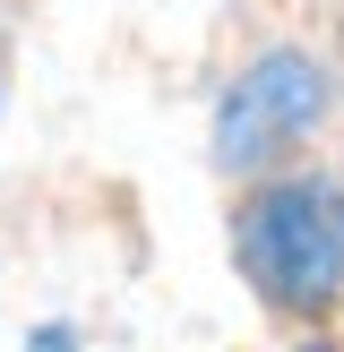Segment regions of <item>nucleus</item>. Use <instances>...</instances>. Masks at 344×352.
Returning <instances> with one entry per match:
<instances>
[{
  "instance_id": "f257e3e1",
  "label": "nucleus",
  "mask_w": 344,
  "mask_h": 352,
  "mask_svg": "<svg viewBox=\"0 0 344 352\" xmlns=\"http://www.w3.org/2000/svg\"><path fill=\"white\" fill-rule=\"evenodd\" d=\"M241 267L267 301L319 309L344 284V198L327 181H275L241 206Z\"/></svg>"
},
{
  "instance_id": "f03ea898",
  "label": "nucleus",
  "mask_w": 344,
  "mask_h": 352,
  "mask_svg": "<svg viewBox=\"0 0 344 352\" xmlns=\"http://www.w3.org/2000/svg\"><path fill=\"white\" fill-rule=\"evenodd\" d=\"M319 112H327V69L310 60V52H267V60L241 69V86L224 95V112H215V155H224L233 172H241V164H267V155H284Z\"/></svg>"
},
{
  "instance_id": "7ed1b4c3",
  "label": "nucleus",
  "mask_w": 344,
  "mask_h": 352,
  "mask_svg": "<svg viewBox=\"0 0 344 352\" xmlns=\"http://www.w3.org/2000/svg\"><path fill=\"white\" fill-rule=\"evenodd\" d=\"M301 352H327V344H301Z\"/></svg>"
}]
</instances>
